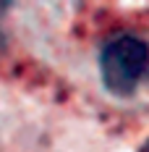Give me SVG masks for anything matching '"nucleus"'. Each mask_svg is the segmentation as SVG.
Listing matches in <instances>:
<instances>
[{
  "label": "nucleus",
  "mask_w": 149,
  "mask_h": 152,
  "mask_svg": "<svg viewBox=\"0 0 149 152\" xmlns=\"http://www.w3.org/2000/svg\"><path fill=\"white\" fill-rule=\"evenodd\" d=\"M100 74L105 87L118 94H134L149 79V42L134 34H118L102 47Z\"/></svg>",
  "instance_id": "nucleus-1"
},
{
  "label": "nucleus",
  "mask_w": 149,
  "mask_h": 152,
  "mask_svg": "<svg viewBox=\"0 0 149 152\" xmlns=\"http://www.w3.org/2000/svg\"><path fill=\"white\" fill-rule=\"evenodd\" d=\"M8 8V3H0V53L5 47V31H3V11Z\"/></svg>",
  "instance_id": "nucleus-2"
},
{
  "label": "nucleus",
  "mask_w": 149,
  "mask_h": 152,
  "mask_svg": "<svg viewBox=\"0 0 149 152\" xmlns=\"http://www.w3.org/2000/svg\"><path fill=\"white\" fill-rule=\"evenodd\" d=\"M141 152H149V142H147V144H144V147H141Z\"/></svg>",
  "instance_id": "nucleus-3"
}]
</instances>
